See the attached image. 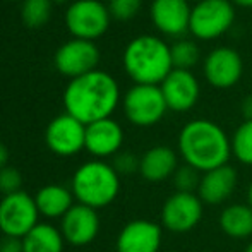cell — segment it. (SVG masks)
<instances>
[{
  "instance_id": "1",
  "label": "cell",
  "mask_w": 252,
  "mask_h": 252,
  "mask_svg": "<svg viewBox=\"0 0 252 252\" xmlns=\"http://www.w3.org/2000/svg\"><path fill=\"white\" fill-rule=\"evenodd\" d=\"M120 101V90L113 76L103 70H93L72 79L63 91L65 113L84 126L110 119Z\"/></svg>"
},
{
  "instance_id": "2",
  "label": "cell",
  "mask_w": 252,
  "mask_h": 252,
  "mask_svg": "<svg viewBox=\"0 0 252 252\" xmlns=\"http://www.w3.org/2000/svg\"><path fill=\"white\" fill-rule=\"evenodd\" d=\"M179 155L184 163L199 173L211 172L223 165H228L232 156V141L223 127L208 119H196L187 122L180 129Z\"/></svg>"
},
{
  "instance_id": "3",
  "label": "cell",
  "mask_w": 252,
  "mask_h": 252,
  "mask_svg": "<svg viewBox=\"0 0 252 252\" xmlns=\"http://www.w3.org/2000/svg\"><path fill=\"white\" fill-rule=\"evenodd\" d=\"M124 69L136 84L159 86L173 70L170 47L153 34L136 36L124 50Z\"/></svg>"
},
{
  "instance_id": "4",
  "label": "cell",
  "mask_w": 252,
  "mask_h": 252,
  "mask_svg": "<svg viewBox=\"0 0 252 252\" xmlns=\"http://www.w3.org/2000/svg\"><path fill=\"white\" fill-rule=\"evenodd\" d=\"M120 192V177L112 165L103 159H91L76 170L72 177V194L79 204L100 209L112 204Z\"/></svg>"
},
{
  "instance_id": "5",
  "label": "cell",
  "mask_w": 252,
  "mask_h": 252,
  "mask_svg": "<svg viewBox=\"0 0 252 252\" xmlns=\"http://www.w3.org/2000/svg\"><path fill=\"white\" fill-rule=\"evenodd\" d=\"M235 9L230 0H199L190 10L189 31L202 41L216 40L232 28Z\"/></svg>"
},
{
  "instance_id": "6",
  "label": "cell",
  "mask_w": 252,
  "mask_h": 252,
  "mask_svg": "<svg viewBox=\"0 0 252 252\" xmlns=\"http://www.w3.org/2000/svg\"><path fill=\"white\" fill-rule=\"evenodd\" d=\"M166 101L161 88L153 84H136L124 96V113L137 127H151L165 117Z\"/></svg>"
},
{
  "instance_id": "7",
  "label": "cell",
  "mask_w": 252,
  "mask_h": 252,
  "mask_svg": "<svg viewBox=\"0 0 252 252\" xmlns=\"http://www.w3.org/2000/svg\"><path fill=\"white\" fill-rule=\"evenodd\" d=\"M110 10L100 0H76L65 12L67 30L77 40L93 41L110 26Z\"/></svg>"
},
{
  "instance_id": "8",
  "label": "cell",
  "mask_w": 252,
  "mask_h": 252,
  "mask_svg": "<svg viewBox=\"0 0 252 252\" xmlns=\"http://www.w3.org/2000/svg\"><path fill=\"white\" fill-rule=\"evenodd\" d=\"M38 206L28 192L9 194L0 201V232L14 239H24L38 225Z\"/></svg>"
},
{
  "instance_id": "9",
  "label": "cell",
  "mask_w": 252,
  "mask_h": 252,
  "mask_svg": "<svg viewBox=\"0 0 252 252\" xmlns=\"http://www.w3.org/2000/svg\"><path fill=\"white\" fill-rule=\"evenodd\" d=\"M204 202L197 194L173 192L161 206V226L173 233L190 232L199 225Z\"/></svg>"
},
{
  "instance_id": "10",
  "label": "cell",
  "mask_w": 252,
  "mask_h": 252,
  "mask_svg": "<svg viewBox=\"0 0 252 252\" xmlns=\"http://www.w3.org/2000/svg\"><path fill=\"white\" fill-rule=\"evenodd\" d=\"M100 62V52L93 41L74 40L63 43L55 52V67L60 74L67 77H81L88 72L96 70Z\"/></svg>"
},
{
  "instance_id": "11",
  "label": "cell",
  "mask_w": 252,
  "mask_h": 252,
  "mask_svg": "<svg viewBox=\"0 0 252 252\" xmlns=\"http://www.w3.org/2000/svg\"><path fill=\"white\" fill-rule=\"evenodd\" d=\"M45 143L59 156H74L86 144V126L69 113L59 115L48 124Z\"/></svg>"
},
{
  "instance_id": "12",
  "label": "cell",
  "mask_w": 252,
  "mask_h": 252,
  "mask_svg": "<svg viewBox=\"0 0 252 252\" xmlns=\"http://www.w3.org/2000/svg\"><path fill=\"white\" fill-rule=\"evenodd\" d=\"M202 72H204L206 81L213 88L228 90V88L235 86L242 77V57L230 47H218L206 57Z\"/></svg>"
},
{
  "instance_id": "13",
  "label": "cell",
  "mask_w": 252,
  "mask_h": 252,
  "mask_svg": "<svg viewBox=\"0 0 252 252\" xmlns=\"http://www.w3.org/2000/svg\"><path fill=\"white\" fill-rule=\"evenodd\" d=\"M159 88L165 96L166 106L172 112H189L199 100V81L190 70L173 69L159 84Z\"/></svg>"
},
{
  "instance_id": "14",
  "label": "cell",
  "mask_w": 252,
  "mask_h": 252,
  "mask_svg": "<svg viewBox=\"0 0 252 252\" xmlns=\"http://www.w3.org/2000/svg\"><path fill=\"white\" fill-rule=\"evenodd\" d=\"M63 239L72 246H88L96 239L100 232V216L96 209L84 204H74L63 215L60 223Z\"/></svg>"
},
{
  "instance_id": "15",
  "label": "cell",
  "mask_w": 252,
  "mask_h": 252,
  "mask_svg": "<svg viewBox=\"0 0 252 252\" xmlns=\"http://www.w3.org/2000/svg\"><path fill=\"white\" fill-rule=\"evenodd\" d=\"M161 226L150 220H132L117 237V252H159Z\"/></svg>"
},
{
  "instance_id": "16",
  "label": "cell",
  "mask_w": 252,
  "mask_h": 252,
  "mask_svg": "<svg viewBox=\"0 0 252 252\" xmlns=\"http://www.w3.org/2000/svg\"><path fill=\"white\" fill-rule=\"evenodd\" d=\"M189 0H153L150 16L155 28L166 36H180L189 31Z\"/></svg>"
},
{
  "instance_id": "17",
  "label": "cell",
  "mask_w": 252,
  "mask_h": 252,
  "mask_svg": "<svg viewBox=\"0 0 252 252\" xmlns=\"http://www.w3.org/2000/svg\"><path fill=\"white\" fill-rule=\"evenodd\" d=\"M124 143V130L117 120L103 119L86 126V144L84 150H88L96 159L115 156L120 153Z\"/></svg>"
},
{
  "instance_id": "18",
  "label": "cell",
  "mask_w": 252,
  "mask_h": 252,
  "mask_svg": "<svg viewBox=\"0 0 252 252\" xmlns=\"http://www.w3.org/2000/svg\"><path fill=\"white\" fill-rule=\"evenodd\" d=\"M239 173L233 166L223 165L211 172H206L201 175V184L197 189V196L202 202L211 206L223 204L232 197L237 189Z\"/></svg>"
},
{
  "instance_id": "19",
  "label": "cell",
  "mask_w": 252,
  "mask_h": 252,
  "mask_svg": "<svg viewBox=\"0 0 252 252\" xmlns=\"http://www.w3.org/2000/svg\"><path fill=\"white\" fill-rule=\"evenodd\" d=\"M179 166V155L172 148L153 146L141 156L139 173L148 182L159 184L173 177Z\"/></svg>"
},
{
  "instance_id": "20",
  "label": "cell",
  "mask_w": 252,
  "mask_h": 252,
  "mask_svg": "<svg viewBox=\"0 0 252 252\" xmlns=\"http://www.w3.org/2000/svg\"><path fill=\"white\" fill-rule=\"evenodd\" d=\"M220 228L233 240H247L252 237V208L247 202H233L220 213Z\"/></svg>"
},
{
  "instance_id": "21",
  "label": "cell",
  "mask_w": 252,
  "mask_h": 252,
  "mask_svg": "<svg viewBox=\"0 0 252 252\" xmlns=\"http://www.w3.org/2000/svg\"><path fill=\"white\" fill-rule=\"evenodd\" d=\"M72 197V190L57 186V184H50L38 190L34 201H36L40 215L47 218H63V215L74 206Z\"/></svg>"
},
{
  "instance_id": "22",
  "label": "cell",
  "mask_w": 252,
  "mask_h": 252,
  "mask_svg": "<svg viewBox=\"0 0 252 252\" xmlns=\"http://www.w3.org/2000/svg\"><path fill=\"white\" fill-rule=\"evenodd\" d=\"M63 235L48 223H38L23 239V252H62Z\"/></svg>"
},
{
  "instance_id": "23",
  "label": "cell",
  "mask_w": 252,
  "mask_h": 252,
  "mask_svg": "<svg viewBox=\"0 0 252 252\" xmlns=\"http://www.w3.org/2000/svg\"><path fill=\"white\" fill-rule=\"evenodd\" d=\"M232 155L242 165L252 166V120H244L232 136Z\"/></svg>"
},
{
  "instance_id": "24",
  "label": "cell",
  "mask_w": 252,
  "mask_h": 252,
  "mask_svg": "<svg viewBox=\"0 0 252 252\" xmlns=\"http://www.w3.org/2000/svg\"><path fill=\"white\" fill-rule=\"evenodd\" d=\"M52 16V0H24L21 17L28 28H41Z\"/></svg>"
},
{
  "instance_id": "25",
  "label": "cell",
  "mask_w": 252,
  "mask_h": 252,
  "mask_svg": "<svg viewBox=\"0 0 252 252\" xmlns=\"http://www.w3.org/2000/svg\"><path fill=\"white\" fill-rule=\"evenodd\" d=\"M173 69L190 70L199 60V47L192 40H179L170 47Z\"/></svg>"
},
{
  "instance_id": "26",
  "label": "cell",
  "mask_w": 252,
  "mask_h": 252,
  "mask_svg": "<svg viewBox=\"0 0 252 252\" xmlns=\"http://www.w3.org/2000/svg\"><path fill=\"white\" fill-rule=\"evenodd\" d=\"M201 184V175L196 168L186 165L175 170L173 173V186H175L177 192H189V194H196V190L199 189Z\"/></svg>"
},
{
  "instance_id": "27",
  "label": "cell",
  "mask_w": 252,
  "mask_h": 252,
  "mask_svg": "<svg viewBox=\"0 0 252 252\" xmlns=\"http://www.w3.org/2000/svg\"><path fill=\"white\" fill-rule=\"evenodd\" d=\"M143 2L141 0H110L108 10L110 16L119 21H129L137 16Z\"/></svg>"
},
{
  "instance_id": "28",
  "label": "cell",
  "mask_w": 252,
  "mask_h": 252,
  "mask_svg": "<svg viewBox=\"0 0 252 252\" xmlns=\"http://www.w3.org/2000/svg\"><path fill=\"white\" fill-rule=\"evenodd\" d=\"M21 186H23V175L19 173V170L14 166H3L0 170V192L3 196L19 192Z\"/></svg>"
},
{
  "instance_id": "29",
  "label": "cell",
  "mask_w": 252,
  "mask_h": 252,
  "mask_svg": "<svg viewBox=\"0 0 252 252\" xmlns=\"http://www.w3.org/2000/svg\"><path fill=\"white\" fill-rule=\"evenodd\" d=\"M139 163L141 158H137L134 153L130 151H120L113 158V168L119 175H130L134 172H139Z\"/></svg>"
},
{
  "instance_id": "30",
  "label": "cell",
  "mask_w": 252,
  "mask_h": 252,
  "mask_svg": "<svg viewBox=\"0 0 252 252\" xmlns=\"http://www.w3.org/2000/svg\"><path fill=\"white\" fill-rule=\"evenodd\" d=\"M0 252H23V239L3 235L0 239Z\"/></svg>"
},
{
  "instance_id": "31",
  "label": "cell",
  "mask_w": 252,
  "mask_h": 252,
  "mask_svg": "<svg viewBox=\"0 0 252 252\" xmlns=\"http://www.w3.org/2000/svg\"><path fill=\"white\" fill-rule=\"evenodd\" d=\"M240 110H242V115L246 120H252V94H247L242 100V105H240Z\"/></svg>"
},
{
  "instance_id": "32",
  "label": "cell",
  "mask_w": 252,
  "mask_h": 252,
  "mask_svg": "<svg viewBox=\"0 0 252 252\" xmlns=\"http://www.w3.org/2000/svg\"><path fill=\"white\" fill-rule=\"evenodd\" d=\"M7 161H9V151H7L5 144L0 143V170L7 166Z\"/></svg>"
},
{
  "instance_id": "33",
  "label": "cell",
  "mask_w": 252,
  "mask_h": 252,
  "mask_svg": "<svg viewBox=\"0 0 252 252\" xmlns=\"http://www.w3.org/2000/svg\"><path fill=\"white\" fill-rule=\"evenodd\" d=\"M232 3H237V5L242 7H252V0H230Z\"/></svg>"
},
{
  "instance_id": "34",
  "label": "cell",
  "mask_w": 252,
  "mask_h": 252,
  "mask_svg": "<svg viewBox=\"0 0 252 252\" xmlns=\"http://www.w3.org/2000/svg\"><path fill=\"white\" fill-rule=\"evenodd\" d=\"M247 204L252 208V180L249 182V187H247Z\"/></svg>"
},
{
  "instance_id": "35",
  "label": "cell",
  "mask_w": 252,
  "mask_h": 252,
  "mask_svg": "<svg viewBox=\"0 0 252 252\" xmlns=\"http://www.w3.org/2000/svg\"><path fill=\"white\" fill-rule=\"evenodd\" d=\"M244 252H252V240L247 244V247H246V251H244Z\"/></svg>"
},
{
  "instance_id": "36",
  "label": "cell",
  "mask_w": 252,
  "mask_h": 252,
  "mask_svg": "<svg viewBox=\"0 0 252 252\" xmlns=\"http://www.w3.org/2000/svg\"><path fill=\"white\" fill-rule=\"evenodd\" d=\"M52 2H63V0H52Z\"/></svg>"
},
{
  "instance_id": "37",
  "label": "cell",
  "mask_w": 252,
  "mask_h": 252,
  "mask_svg": "<svg viewBox=\"0 0 252 252\" xmlns=\"http://www.w3.org/2000/svg\"><path fill=\"white\" fill-rule=\"evenodd\" d=\"M196 2H199V0H196Z\"/></svg>"
}]
</instances>
